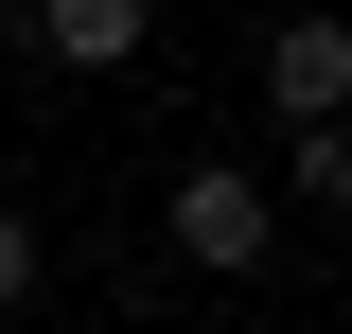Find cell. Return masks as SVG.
<instances>
[{"label":"cell","mask_w":352,"mask_h":334,"mask_svg":"<svg viewBox=\"0 0 352 334\" xmlns=\"http://www.w3.org/2000/svg\"><path fill=\"white\" fill-rule=\"evenodd\" d=\"M282 194H300V211H352V124H317V141H282Z\"/></svg>","instance_id":"277c9868"},{"label":"cell","mask_w":352,"mask_h":334,"mask_svg":"<svg viewBox=\"0 0 352 334\" xmlns=\"http://www.w3.org/2000/svg\"><path fill=\"white\" fill-rule=\"evenodd\" d=\"M159 229H176V264H194V282H264V247H282V194H264L247 159H176Z\"/></svg>","instance_id":"6da1fadb"},{"label":"cell","mask_w":352,"mask_h":334,"mask_svg":"<svg viewBox=\"0 0 352 334\" xmlns=\"http://www.w3.org/2000/svg\"><path fill=\"white\" fill-rule=\"evenodd\" d=\"M36 264H53V247H36V211L0 194V317H18V299H36Z\"/></svg>","instance_id":"5b68a950"},{"label":"cell","mask_w":352,"mask_h":334,"mask_svg":"<svg viewBox=\"0 0 352 334\" xmlns=\"http://www.w3.org/2000/svg\"><path fill=\"white\" fill-rule=\"evenodd\" d=\"M18 53H36V71H141V53H159V18H141V0H36V18H18Z\"/></svg>","instance_id":"3957f363"},{"label":"cell","mask_w":352,"mask_h":334,"mask_svg":"<svg viewBox=\"0 0 352 334\" xmlns=\"http://www.w3.org/2000/svg\"><path fill=\"white\" fill-rule=\"evenodd\" d=\"M264 124L282 141H317V124H352V18H264Z\"/></svg>","instance_id":"7a4b0ae2"}]
</instances>
